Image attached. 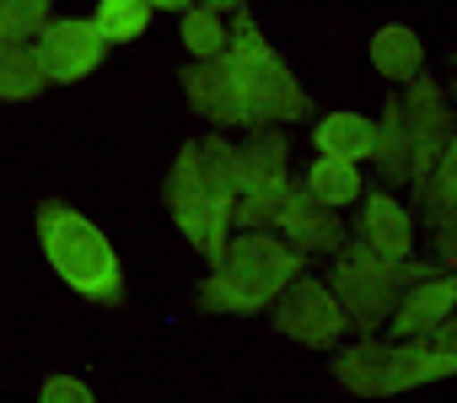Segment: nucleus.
<instances>
[{"label":"nucleus","instance_id":"obj_18","mask_svg":"<svg viewBox=\"0 0 457 403\" xmlns=\"http://www.w3.org/2000/svg\"><path fill=\"white\" fill-rule=\"evenodd\" d=\"M371 65L387 81H420L425 76V44H420V33H409L403 22H387L371 38Z\"/></svg>","mask_w":457,"mask_h":403},{"label":"nucleus","instance_id":"obj_31","mask_svg":"<svg viewBox=\"0 0 457 403\" xmlns=\"http://www.w3.org/2000/svg\"><path fill=\"white\" fill-rule=\"evenodd\" d=\"M452 65H457V54H452Z\"/></svg>","mask_w":457,"mask_h":403},{"label":"nucleus","instance_id":"obj_32","mask_svg":"<svg viewBox=\"0 0 457 403\" xmlns=\"http://www.w3.org/2000/svg\"><path fill=\"white\" fill-rule=\"evenodd\" d=\"M0 103H6V97H0Z\"/></svg>","mask_w":457,"mask_h":403},{"label":"nucleus","instance_id":"obj_11","mask_svg":"<svg viewBox=\"0 0 457 403\" xmlns=\"http://www.w3.org/2000/svg\"><path fill=\"white\" fill-rule=\"evenodd\" d=\"M199 177H204V199H210V253L204 264L215 269L226 259V232L237 226V145H226L220 135H204L199 140Z\"/></svg>","mask_w":457,"mask_h":403},{"label":"nucleus","instance_id":"obj_20","mask_svg":"<svg viewBox=\"0 0 457 403\" xmlns=\"http://www.w3.org/2000/svg\"><path fill=\"white\" fill-rule=\"evenodd\" d=\"M420 221H425L430 232H441V226L457 221V135H452L441 167L430 172V183L420 188Z\"/></svg>","mask_w":457,"mask_h":403},{"label":"nucleus","instance_id":"obj_21","mask_svg":"<svg viewBox=\"0 0 457 403\" xmlns=\"http://www.w3.org/2000/svg\"><path fill=\"white\" fill-rule=\"evenodd\" d=\"M307 188L323 199V205H355L361 199V167L355 161H339V156H323V161H312L307 167Z\"/></svg>","mask_w":457,"mask_h":403},{"label":"nucleus","instance_id":"obj_6","mask_svg":"<svg viewBox=\"0 0 457 403\" xmlns=\"http://www.w3.org/2000/svg\"><path fill=\"white\" fill-rule=\"evenodd\" d=\"M291 140L280 124L253 129L237 145V226L243 232H264L280 221V210L291 205Z\"/></svg>","mask_w":457,"mask_h":403},{"label":"nucleus","instance_id":"obj_19","mask_svg":"<svg viewBox=\"0 0 457 403\" xmlns=\"http://www.w3.org/2000/svg\"><path fill=\"white\" fill-rule=\"evenodd\" d=\"M49 86L38 44H0V97L6 103H28Z\"/></svg>","mask_w":457,"mask_h":403},{"label":"nucleus","instance_id":"obj_17","mask_svg":"<svg viewBox=\"0 0 457 403\" xmlns=\"http://www.w3.org/2000/svg\"><path fill=\"white\" fill-rule=\"evenodd\" d=\"M312 145L318 156H339V161H371L377 151V124L361 113H323L312 124Z\"/></svg>","mask_w":457,"mask_h":403},{"label":"nucleus","instance_id":"obj_23","mask_svg":"<svg viewBox=\"0 0 457 403\" xmlns=\"http://www.w3.org/2000/svg\"><path fill=\"white\" fill-rule=\"evenodd\" d=\"M183 44H188L194 60H220L232 49V22H220L215 12L194 6V12H183Z\"/></svg>","mask_w":457,"mask_h":403},{"label":"nucleus","instance_id":"obj_30","mask_svg":"<svg viewBox=\"0 0 457 403\" xmlns=\"http://www.w3.org/2000/svg\"><path fill=\"white\" fill-rule=\"evenodd\" d=\"M452 103H457V76H452Z\"/></svg>","mask_w":457,"mask_h":403},{"label":"nucleus","instance_id":"obj_22","mask_svg":"<svg viewBox=\"0 0 457 403\" xmlns=\"http://www.w3.org/2000/svg\"><path fill=\"white\" fill-rule=\"evenodd\" d=\"M97 33L108 44H135L151 22V0H97V12H92Z\"/></svg>","mask_w":457,"mask_h":403},{"label":"nucleus","instance_id":"obj_1","mask_svg":"<svg viewBox=\"0 0 457 403\" xmlns=\"http://www.w3.org/2000/svg\"><path fill=\"white\" fill-rule=\"evenodd\" d=\"M307 275V253L270 237V232H243L226 243V259L194 285V301L204 312H264L280 301V291Z\"/></svg>","mask_w":457,"mask_h":403},{"label":"nucleus","instance_id":"obj_26","mask_svg":"<svg viewBox=\"0 0 457 403\" xmlns=\"http://www.w3.org/2000/svg\"><path fill=\"white\" fill-rule=\"evenodd\" d=\"M430 243H436V264L441 269H457V221L441 226V232H430Z\"/></svg>","mask_w":457,"mask_h":403},{"label":"nucleus","instance_id":"obj_28","mask_svg":"<svg viewBox=\"0 0 457 403\" xmlns=\"http://www.w3.org/2000/svg\"><path fill=\"white\" fill-rule=\"evenodd\" d=\"M199 0H151V12H194Z\"/></svg>","mask_w":457,"mask_h":403},{"label":"nucleus","instance_id":"obj_4","mask_svg":"<svg viewBox=\"0 0 457 403\" xmlns=\"http://www.w3.org/2000/svg\"><path fill=\"white\" fill-rule=\"evenodd\" d=\"M334 376L355 398H393L441 376H457V350H441L430 339H361L334 355Z\"/></svg>","mask_w":457,"mask_h":403},{"label":"nucleus","instance_id":"obj_8","mask_svg":"<svg viewBox=\"0 0 457 403\" xmlns=\"http://www.w3.org/2000/svg\"><path fill=\"white\" fill-rule=\"evenodd\" d=\"M403 113H409V145H414V193L430 183V172L441 167V156H446V145H452V135H457V113L446 108V92L430 81V76H420V81H409V92H403Z\"/></svg>","mask_w":457,"mask_h":403},{"label":"nucleus","instance_id":"obj_15","mask_svg":"<svg viewBox=\"0 0 457 403\" xmlns=\"http://www.w3.org/2000/svg\"><path fill=\"white\" fill-rule=\"evenodd\" d=\"M355 237H366L382 259H409V248H414V216L398 205L387 188H371L366 205H361V221H355Z\"/></svg>","mask_w":457,"mask_h":403},{"label":"nucleus","instance_id":"obj_16","mask_svg":"<svg viewBox=\"0 0 457 403\" xmlns=\"http://www.w3.org/2000/svg\"><path fill=\"white\" fill-rule=\"evenodd\" d=\"M371 161H377V177H382L387 193L403 188V183H414V145H409V113H403V97H387V103H382Z\"/></svg>","mask_w":457,"mask_h":403},{"label":"nucleus","instance_id":"obj_25","mask_svg":"<svg viewBox=\"0 0 457 403\" xmlns=\"http://www.w3.org/2000/svg\"><path fill=\"white\" fill-rule=\"evenodd\" d=\"M38 403H97V398H92V387L81 376H49L44 392H38Z\"/></svg>","mask_w":457,"mask_h":403},{"label":"nucleus","instance_id":"obj_3","mask_svg":"<svg viewBox=\"0 0 457 403\" xmlns=\"http://www.w3.org/2000/svg\"><path fill=\"white\" fill-rule=\"evenodd\" d=\"M441 275V264L430 259H382L366 237H345V248L334 253V275H328V285H334V296H339V307L350 312V323H355V333H377V328H387V317L398 312V301H403V291L409 285H420V280H436Z\"/></svg>","mask_w":457,"mask_h":403},{"label":"nucleus","instance_id":"obj_12","mask_svg":"<svg viewBox=\"0 0 457 403\" xmlns=\"http://www.w3.org/2000/svg\"><path fill=\"white\" fill-rule=\"evenodd\" d=\"M167 210H172L178 232L194 243V253H210V199H204V177H199V140H188L167 172Z\"/></svg>","mask_w":457,"mask_h":403},{"label":"nucleus","instance_id":"obj_2","mask_svg":"<svg viewBox=\"0 0 457 403\" xmlns=\"http://www.w3.org/2000/svg\"><path fill=\"white\" fill-rule=\"evenodd\" d=\"M33 221H38L44 259L54 264V275L76 296H87L97 307H124V264L87 216H76L71 205H60V199H44Z\"/></svg>","mask_w":457,"mask_h":403},{"label":"nucleus","instance_id":"obj_7","mask_svg":"<svg viewBox=\"0 0 457 403\" xmlns=\"http://www.w3.org/2000/svg\"><path fill=\"white\" fill-rule=\"evenodd\" d=\"M350 328H355V323H350V312L339 307V296H334L328 280L296 275V280L280 291V301H275V333H286V339H296V344H307V350H334Z\"/></svg>","mask_w":457,"mask_h":403},{"label":"nucleus","instance_id":"obj_5","mask_svg":"<svg viewBox=\"0 0 457 403\" xmlns=\"http://www.w3.org/2000/svg\"><path fill=\"white\" fill-rule=\"evenodd\" d=\"M232 60L237 81H243V97H248V113H253V129L264 124H296V119H318V103L307 97V86L291 76V65L270 49V38L259 33V22L243 12L232 17Z\"/></svg>","mask_w":457,"mask_h":403},{"label":"nucleus","instance_id":"obj_27","mask_svg":"<svg viewBox=\"0 0 457 403\" xmlns=\"http://www.w3.org/2000/svg\"><path fill=\"white\" fill-rule=\"evenodd\" d=\"M430 344H441V350H457V312H452V317H446V323L430 333Z\"/></svg>","mask_w":457,"mask_h":403},{"label":"nucleus","instance_id":"obj_13","mask_svg":"<svg viewBox=\"0 0 457 403\" xmlns=\"http://www.w3.org/2000/svg\"><path fill=\"white\" fill-rule=\"evenodd\" d=\"M452 312H457V269H441L436 280H420L403 291L398 312L387 317V333L393 339H430Z\"/></svg>","mask_w":457,"mask_h":403},{"label":"nucleus","instance_id":"obj_9","mask_svg":"<svg viewBox=\"0 0 457 403\" xmlns=\"http://www.w3.org/2000/svg\"><path fill=\"white\" fill-rule=\"evenodd\" d=\"M178 81H183L188 108H194L199 119H210L215 129H232V124L253 129L243 81H237V70H232V60H226V54H220V60H188V65L178 70Z\"/></svg>","mask_w":457,"mask_h":403},{"label":"nucleus","instance_id":"obj_24","mask_svg":"<svg viewBox=\"0 0 457 403\" xmlns=\"http://www.w3.org/2000/svg\"><path fill=\"white\" fill-rule=\"evenodd\" d=\"M49 22V0H0V44H38Z\"/></svg>","mask_w":457,"mask_h":403},{"label":"nucleus","instance_id":"obj_10","mask_svg":"<svg viewBox=\"0 0 457 403\" xmlns=\"http://www.w3.org/2000/svg\"><path fill=\"white\" fill-rule=\"evenodd\" d=\"M108 54V38L97 33L92 17H54L44 33H38V60H44V76L60 81V86H76L87 81Z\"/></svg>","mask_w":457,"mask_h":403},{"label":"nucleus","instance_id":"obj_29","mask_svg":"<svg viewBox=\"0 0 457 403\" xmlns=\"http://www.w3.org/2000/svg\"><path fill=\"white\" fill-rule=\"evenodd\" d=\"M199 6H204V12H215V17H220V12H232V6H248V0H199Z\"/></svg>","mask_w":457,"mask_h":403},{"label":"nucleus","instance_id":"obj_14","mask_svg":"<svg viewBox=\"0 0 457 403\" xmlns=\"http://www.w3.org/2000/svg\"><path fill=\"white\" fill-rule=\"evenodd\" d=\"M286 237H291V248H302V253H339L345 248V221H339V210L334 205H323V199L302 183V188H291V205L280 210V221H275Z\"/></svg>","mask_w":457,"mask_h":403}]
</instances>
